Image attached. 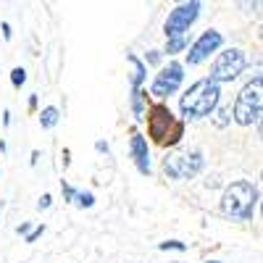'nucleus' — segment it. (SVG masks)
<instances>
[{
  "label": "nucleus",
  "instance_id": "nucleus-1",
  "mask_svg": "<svg viewBox=\"0 0 263 263\" xmlns=\"http://www.w3.org/2000/svg\"><path fill=\"white\" fill-rule=\"evenodd\" d=\"M218 95H221V90H218V84L211 77L197 79L190 90L182 95V100H179L182 116L187 121H197V119L213 114L216 108H218Z\"/></svg>",
  "mask_w": 263,
  "mask_h": 263
},
{
  "label": "nucleus",
  "instance_id": "nucleus-2",
  "mask_svg": "<svg viewBox=\"0 0 263 263\" xmlns=\"http://www.w3.org/2000/svg\"><path fill=\"white\" fill-rule=\"evenodd\" d=\"M255 200H258V190L253 182H245V179H237L227 187L224 197H221V211L224 216L229 218H239V221H248L253 218V208H255Z\"/></svg>",
  "mask_w": 263,
  "mask_h": 263
},
{
  "label": "nucleus",
  "instance_id": "nucleus-3",
  "mask_svg": "<svg viewBox=\"0 0 263 263\" xmlns=\"http://www.w3.org/2000/svg\"><path fill=\"white\" fill-rule=\"evenodd\" d=\"M232 116L239 126H250L253 121L263 119V77L248 82L242 90H239L234 108H232Z\"/></svg>",
  "mask_w": 263,
  "mask_h": 263
},
{
  "label": "nucleus",
  "instance_id": "nucleus-4",
  "mask_svg": "<svg viewBox=\"0 0 263 263\" xmlns=\"http://www.w3.org/2000/svg\"><path fill=\"white\" fill-rule=\"evenodd\" d=\"M147 119H150V121H147L150 137H156V142H161V145H177V142L182 140L184 126H182V121L174 119V114L168 111L163 103L153 105Z\"/></svg>",
  "mask_w": 263,
  "mask_h": 263
},
{
  "label": "nucleus",
  "instance_id": "nucleus-5",
  "mask_svg": "<svg viewBox=\"0 0 263 263\" xmlns=\"http://www.w3.org/2000/svg\"><path fill=\"white\" fill-rule=\"evenodd\" d=\"M205 158L200 150L192 153H171V156L163 158V171L168 174L171 179H192L203 171Z\"/></svg>",
  "mask_w": 263,
  "mask_h": 263
},
{
  "label": "nucleus",
  "instance_id": "nucleus-6",
  "mask_svg": "<svg viewBox=\"0 0 263 263\" xmlns=\"http://www.w3.org/2000/svg\"><path fill=\"white\" fill-rule=\"evenodd\" d=\"M245 63H248V58H245L242 50H239V48H229V50H224V53H218V58L213 61V66H211V79H213L216 84L232 82V79H237L239 74H242Z\"/></svg>",
  "mask_w": 263,
  "mask_h": 263
},
{
  "label": "nucleus",
  "instance_id": "nucleus-7",
  "mask_svg": "<svg viewBox=\"0 0 263 263\" xmlns=\"http://www.w3.org/2000/svg\"><path fill=\"white\" fill-rule=\"evenodd\" d=\"M197 13H200V3L197 0H192V3H182V6H177L171 13H168V18H166V40H177V37H187L184 32L195 24V18H197Z\"/></svg>",
  "mask_w": 263,
  "mask_h": 263
},
{
  "label": "nucleus",
  "instance_id": "nucleus-8",
  "mask_svg": "<svg viewBox=\"0 0 263 263\" xmlns=\"http://www.w3.org/2000/svg\"><path fill=\"white\" fill-rule=\"evenodd\" d=\"M182 79H184V69L179 63L171 61L168 66H163V69L156 74V79H153V84H150V92L156 98H168V95H174L179 90Z\"/></svg>",
  "mask_w": 263,
  "mask_h": 263
},
{
  "label": "nucleus",
  "instance_id": "nucleus-9",
  "mask_svg": "<svg viewBox=\"0 0 263 263\" xmlns=\"http://www.w3.org/2000/svg\"><path fill=\"white\" fill-rule=\"evenodd\" d=\"M218 48H221V32L208 29V32H203L200 37H197V42L190 48V53H187V63H190V66L203 63V61H205L211 53H216Z\"/></svg>",
  "mask_w": 263,
  "mask_h": 263
},
{
  "label": "nucleus",
  "instance_id": "nucleus-10",
  "mask_svg": "<svg viewBox=\"0 0 263 263\" xmlns=\"http://www.w3.org/2000/svg\"><path fill=\"white\" fill-rule=\"evenodd\" d=\"M129 153H132V158H135V163H137V171L140 174H150V150H147V140L140 135V132L132 135Z\"/></svg>",
  "mask_w": 263,
  "mask_h": 263
},
{
  "label": "nucleus",
  "instance_id": "nucleus-11",
  "mask_svg": "<svg viewBox=\"0 0 263 263\" xmlns=\"http://www.w3.org/2000/svg\"><path fill=\"white\" fill-rule=\"evenodd\" d=\"M61 114H58V108L55 105H48V108H42V114H40V126L42 129H53L58 124Z\"/></svg>",
  "mask_w": 263,
  "mask_h": 263
},
{
  "label": "nucleus",
  "instance_id": "nucleus-12",
  "mask_svg": "<svg viewBox=\"0 0 263 263\" xmlns=\"http://www.w3.org/2000/svg\"><path fill=\"white\" fill-rule=\"evenodd\" d=\"M187 48V37H177V40H166V53L174 55V53H182Z\"/></svg>",
  "mask_w": 263,
  "mask_h": 263
},
{
  "label": "nucleus",
  "instance_id": "nucleus-13",
  "mask_svg": "<svg viewBox=\"0 0 263 263\" xmlns=\"http://www.w3.org/2000/svg\"><path fill=\"white\" fill-rule=\"evenodd\" d=\"M77 205L79 208H92L95 205V195L92 192H77Z\"/></svg>",
  "mask_w": 263,
  "mask_h": 263
},
{
  "label": "nucleus",
  "instance_id": "nucleus-14",
  "mask_svg": "<svg viewBox=\"0 0 263 263\" xmlns=\"http://www.w3.org/2000/svg\"><path fill=\"white\" fill-rule=\"evenodd\" d=\"M229 114H232V108H218V111H216V126L218 129H224L229 124V119H232Z\"/></svg>",
  "mask_w": 263,
  "mask_h": 263
},
{
  "label": "nucleus",
  "instance_id": "nucleus-15",
  "mask_svg": "<svg viewBox=\"0 0 263 263\" xmlns=\"http://www.w3.org/2000/svg\"><path fill=\"white\" fill-rule=\"evenodd\" d=\"M11 82H13V87H16V90H18V87H21V84L27 82V71L21 69V66H16V69L11 71Z\"/></svg>",
  "mask_w": 263,
  "mask_h": 263
},
{
  "label": "nucleus",
  "instance_id": "nucleus-16",
  "mask_svg": "<svg viewBox=\"0 0 263 263\" xmlns=\"http://www.w3.org/2000/svg\"><path fill=\"white\" fill-rule=\"evenodd\" d=\"M158 248H161V250H187V245L179 242V239H166V242H161Z\"/></svg>",
  "mask_w": 263,
  "mask_h": 263
},
{
  "label": "nucleus",
  "instance_id": "nucleus-17",
  "mask_svg": "<svg viewBox=\"0 0 263 263\" xmlns=\"http://www.w3.org/2000/svg\"><path fill=\"white\" fill-rule=\"evenodd\" d=\"M61 192H63L66 200H77V190H74L69 182H61Z\"/></svg>",
  "mask_w": 263,
  "mask_h": 263
},
{
  "label": "nucleus",
  "instance_id": "nucleus-18",
  "mask_svg": "<svg viewBox=\"0 0 263 263\" xmlns=\"http://www.w3.org/2000/svg\"><path fill=\"white\" fill-rule=\"evenodd\" d=\"M42 232H45V224H40V227H34L29 234H27V242L32 245V242H37V237H42Z\"/></svg>",
  "mask_w": 263,
  "mask_h": 263
},
{
  "label": "nucleus",
  "instance_id": "nucleus-19",
  "mask_svg": "<svg viewBox=\"0 0 263 263\" xmlns=\"http://www.w3.org/2000/svg\"><path fill=\"white\" fill-rule=\"evenodd\" d=\"M145 61H147V63H153V66H156V63H161V53H158V50H150Z\"/></svg>",
  "mask_w": 263,
  "mask_h": 263
},
{
  "label": "nucleus",
  "instance_id": "nucleus-20",
  "mask_svg": "<svg viewBox=\"0 0 263 263\" xmlns=\"http://www.w3.org/2000/svg\"><path fill=\"white\" fill-rule=\"evenodd\" d=\"M50 200H53L50 195H42V197H40V203H37V208H50Z\"/></svg>",
  "mask_w": 263,
  "mask_h": 263
},
{
  "label": "nucleus",
  "instance_id": "nucleus-21",
  "mask_svg": "<svg viewBox=\"0 0 263 263\" xmlns=\"http://www.w3.org/2000/svg\"><path fill=\"white\" fill-rule=\"evenodd\" d=\"M95 150H98V153H108V142L98 140V142H95Z\"/></svg>",
  "mask_w": 263,
  "mask_h": 263
},
{
  "label": "nucleus",
  "instance_id": "nucleus-22",
  "mask_svg": "<svg viewBox=\"0 0 263 263\" xmlns=\"http://www.w3.org/2000/svg\"><path fill=\"white\" fill-rule=\"evenodd\" d=\"M16 232H18V234H29V224H27V221H24V224H18Z\"/></svg>",
  "mask_w": 263,
  "mask_h": 263
},
{
  "label": "nucleus",
  "instance_id": "nucleus-23",
  "mask_svg": "<svg viewBox=\"0 0 263 263\" xmlns=\"http://www.w3.org/2000/svg\"><path fill=\"white\" fill-rule=\"evenodd\" d=\"M3 37H6V40H11V27L6 24V21H3Z\"/></svg>",
  "mask_w": 263,
  "mask_h": 263
},
{
  "label": "nucleus",
  "instance_id": "nucleus-24",
  "mask_svg": "<svg viewBox=\"0 0 263 263\" xmlns=\"http://www.w3.org/2000/svg\"><path fill=\"white\" fill-rule=\"evenodd\" d=\"M258 135H260V140H263V119L258 121Z\"/></svg>",
  "mask_w": 263,
  "mask_h": 263
},
{
  "label": "nucleus",
  "instance_id": "nucleus-25",
  "mask_svg": "<svg viewBox=\"0 0 263 263\" xmlns=\"http://www.w3.org/2000/svg\"><path fill=\"white\" fill-rule=\"evenodd\" d=\"M208 263H218V260H208Z\"/></svg>",
  "mask_w": 263,
  "mask_h": 263
},
{
  "label": "nucleus",
  "instance_id": "nucleus-26",
  "mask_svg": "<svg viewBox=\"0 0 263 263\" xmlns=\"http://www.w3.org/2000/svg\"><path fill=\"white\" fill-rule=\"evenodd\" d=\"M260 211H263V203H260Z\"/></svg>",
  "mask_w": 263,
  "mask_h": 263
},
{
  "label": "nucleus",
  "instance_id": "nucleus-27",
  "mask_svg": "<svg viewBox=\"0 0 263 263\" xmlns=\"http://www.w3.org/2000/svg\"><path fill=\"white\" fill-rule=\"evenodd\" d=\"M260 179H263V174H260Z\"/></svg>",
  "mask_w": 263,
  "mask_h": 263
}]
</instances>
